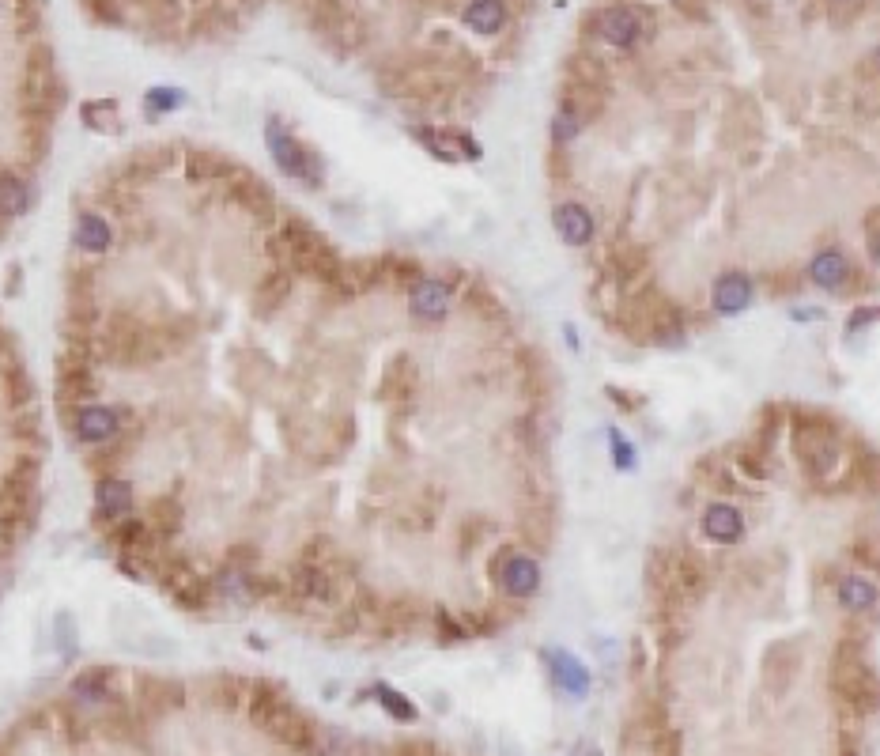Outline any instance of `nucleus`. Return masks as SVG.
Listing matches in <instances>:
<instances>
[{
	"label": "nucleus",
	"mask_w": 880,
	"mask_h": 756,
	"mask_svg": "<svg viewBox=\"0 0 880 756\" xmlns=\"http://www.w3.org/2000/svg\"><path fill=\"white\" fill-rule=\"evenodd\" d=\"M250 722L265 730L272 741H280L291 753H314L318 741V722L306 715L303 707L288 700V692L276 681H250V700H246Z\"/></svg>",
	"instance_id": "obj_1"
},
{
	"label": "nucleus",
	"mask_w": 880,
	"mask_h": 756,
	"mask_svg": "<svg viewBox=\"0 0 880 756\" xmlns=\"http://www.w3.org/2000/svg\"><path fill=\"white\" fill-rule=\"evenodd\" d=\"M831 688L854 715L880 711V677L865 658L862 639H839L831 651Z\"/></svg>",
	"instance_id": "obj_2"
},
{
	"label": "nucleus",
	"mask_w": 880,
	"mask_h": 756,
	"mask_svg": "<svg viewBox=\"0 0 880 756\" xmlns=\"http://www.w3.org/2000/svg\"><path fill=\"white\" fill-rule=\"evenodd\" d=\"M794 458L801 465V473L809 481L828 477L835 462H839V435L831 416H824L820 409H794Z\"/></svg>",
	"instance_id": "obj_3"
},
{
	"label": "nucleus",
	"mask_w": 880,
	"mask_h": 756,
	"mask_svg": "<svg viewBox=\"0 0 880 756\" xmlns=\"http://www.w3.org/2000/svg\"><path fill=\"white\" fill-rule=\"evenodd\" d=\"M265 144H269L276 167L288 174L291 182H303V186H310V189H322L325 167H322V159H318V152H310L303 140L295 137L280 118L265 121Z\"/></svg>",
	"instance_id": "obj_4"
},
{
	"label": "nucleus",
	"mask_w": 880,
	"mask_h": 756,
	"mask_svg": "<svg viewBox=\"0 0 880 756\" xmlns=\"http://www.w3.org/2000/svg\"><path fill=\"white\" fill-rule=\"evenodd\" d=\"M707 590V571L695 560V552L673 549V571H669V586L658 594L661 605L669 609H692Z\"/></svg>",
	"instance_id": "obj_5"
},
{
	"label": "nucleus",
	"mask_w": 880,
	"mask_h": 756,
	"mask_svg": "<svg viewBox=\"0 0 880 756\" xmlns=\"http://www.w3.org/2000/svg\"><path fill=\"white\" fill-rule=\"evenodd\" d=\"M102 541H106V549H114L118 560L163 552V541L155 537V530L148 526L144 515H129V518H121V522H114V526H106V530H102Z\"/></svg>",
	"instance_id": "obj_6"
},
{
	"label": "nucleus",
	"mask_w": 880,
	"mask_h": 756,
	"mask_svg": "<svg viewBox=\"0 0 880 756\" xmlns=\"http://www.w3.org/2000/svg\"><path fill=\"white\" fill-rule=\"evenodd\" d=\"M72 431H76V443L102 447L125 431V420H121V409H110V405H80L72 413Z\"/></svg>",
	"instance_id": "obj_7"
},
{
	"label": "nucleus",
	"mask_w": 880,
	"mask_h": 756,
	"mask_svg": "<svg viewBox=\"0 0 880 756\" xmlns=\"http://www.w3.org/2000/svg\"><path fill=\"white\" fill-rule=\"evenodd\" d=\"M495 579H499L507 598H533L537 586H541V564L525 552H503L495 560Z\"/></svg>",
	"instance_id": "obj_8"
},
{
	"label": "nucleus",
	"mask_w": 880,
	"mask_h": 756,
	"mask_svg": "<svg viewBox=\"0 0 880 756\" xmlns=\"http://www.w3.org/2000/svg\"><path fill=\"white\" fill-rule=\"evenodd\" d=\"M186 704V685L182 681H174V677H152V673H140L136 677V707H140V715L148 719V715H167L174 707Z\"/></svg>",
	"instance_id": "obj_9"
},
{
	"label": "nucleus",
	"mask_w": 880,
	"mask_h": 756,
	"mask_svg": "<svg viewBox=\"0 0 880 756\" xmlns=\"http://www.w3.org/2000/svg\"><path fill=\"white\" fill-rule=\"evenodd\" d=\"M133 484L125 481V477H102L99 484H95V526L99 530H106V526H114V522H121V518H129L133 515Z\"/></svg>",
	"instance_id": "obj_10"
},
{
	"label": "nucleus",
	"mask_w": 880,
	"mask_h": 756,
	"mask_svg": "<svg viewBox=\"0 0 880 756\" xmlns=\"http://www.w3.org/2000/svg\"><path fill=\"white\" fill-rule=\"evenodd\" d=\"M450 303H454V288L439 276L416 280L412 292H408V310H412L416 322H442L450 314Z\"/></svg>",
	"instance_id": "obj_11"
},
{
	"label": "nucleus",
	"mask_w": 880,
	"mask_h": 756,
	"mask_svg": "<svg viewBox=\"0 0 880 756\" xmlns=\"http://www.w3.org/2000/svg\"><path fill=\"white\" fill-rule=\"evenodd\" d=\"M223 189H227V201L242 205L254 220H261V224H272V216H276V197H272V189L265 186V182H257L250 171L238 167V174Z\"/></svg>",
	"instance_id": "obj_12"
},
{
	"label": "nucleus",
	"mask_w": 880,
	"mask_h": 756,
	"mask_svg": "<svg viewBox=\"0 0 880 756\" xmlns=\"http://www.w3.org/2000/svg\"><path fill=\"white\" fill-rule=\"evenodd\" d=\"M412 137L442 163H461V159H480V144L469 133H450V129H412Z\"/></svg>",
	"instance_id": "obj_13"
},
{
	"label": "nucleus",
	"mask_w": 880,
	"mask_h": 756,
	"mask_svg": "<svg viewBox=\"0 0 880 756\" xmlns=\"http://www.w3.org/2000/svg\"><path fill=\"white\" fill-rule=\"evenodd\" d=\"M597 35L605 38L609 46L627 50V46H635L643 38V16L635 8H627V4H612V8H605L597 16Z\"/></svg>",
	"instance_id": "obj_14"
},
{
	"label": "nucleus",
	"mask_w": 880,
	"mask_h": 756,
	"mask_svg": "<svg viewBox=\"0 0 880 756\" xmlns=\"http://www.w3.org/2000/svg\"><path fill=\"white\" fill-rule=\"evenodd\" d=\"M254 575H257V571H246V567L227 564V560H223V564L216 567V575H212V590H216V598H220L223 605L250 609V605H257Z\"/></svg>",
	"instance_id": "obj_15"
},
{
	"label": "nucleus",
	"mask_w": 880,
	"mask_h": 756,
	"mask_svg": "<svg viewBox=\"0 0 880 756\" xmlns=\"http://www.w3.org/2000/svg\"><path fill=\"white\" fill-rule=\"evenodd\" d=\"M72 246L76 254L84 258H99L114 246V231H110V220L99 216V212H80L76 216V227H72Z\"/></svg>",
	"instance_id": "obj_16"
},
{
	"label": "nucleus",
	"mask_w": 880,
	"mask_h": 756,
	"mask_svg": "<svg viewBox=\"0 0 880 756\" xmlns=\"http://www.w3.org/2000/svg\"><path fill=\"white\" fill-rule=\"evenodd\" d=\"M601 106H605V91H601V87L582 84V80H575V76L567 80L563 99H559V110H563V114H571L578 125H586V121H593L597 114H601Z\"/></svg>",
	"instance_id": "obj_17"
},
{
	"label": "nucleus",
	"mask_w": 880,
	"mask_h": 756,
	"mask_svg": "<svg viewBox=\"0 0 880 756\" xmlns=\"http://www.w3.org/2000/svg\"><path fill=\"white\" fill-rule=\"evenodd\" d=\"M703 533L711 537L714 545H733V541H741V533H745V518L737 507H729V503H711L707 511H703Z\"/></svg>",
	"instance_id": "obj_18"
},
{
	"label": "nucleus",
	"mask_w": 880,
	"mask_h": 756,
	"mask_svg": "<svg viewBox=\"0 0 880 756\" xmlns=\"http://www.w3.org/2000/svg\"><path fill=\"white\" fill-rule=\"evenodd\" d=\"M144 518H148V526H152L155 537H159V541H163V549H167L170 541L182 533V518H186V511H182L178 496H155L152 503H148Z\"/></svg>",
	"instance_id": "obj_19"
},
{
	"label": "nucleus",
	"mask_w": 880,
	"mask_h": 756,
	"mask_svg": "<svg viewBox=\"0 0 880 756\" xmlns=\"http://www.w3.org/2000/svg\"><path fill=\"white\" fill-rule=\"evenodd\" d=\"M291 292H295V276H291L288 269H272V273L257 284L254 310L261 314V318H272V314L291 299Z\"/></svg>",
	"instance_id": "obj_20"
},
{
	"label": "nucleus",
	"mask_w": 880,
	"mask_h": 756,
	"mask_svg": "<svg viewBox=\"0 0 880 756\" xmlns=\"http://www.w3.org/2000/svg\"><path fill=\"white\" fill-rule=\"evenodd\" d=\"M797 662H801L797 647H790V643L771 647V651H767V658H763V685L771 688L775 696H782V692L790 688V681H794Z\"/></svg>",
	"instance_id": "obj_21"
},
{
	"label": "nucleus",
	"mask_w": 880,
	"mask_h": 756,
	"mask_svg": "<svg viewBox=\"0 0 880 756\" xmlns=\"http://www.w3.org/2000/svg\"><path fill=\"white\" fill-rule=\"evenodd\" d=\"M34 205V189L16 171H0V220H19Z\"/></svg>",
	"instance_id": "obj_22"
},
{
	"label": "nucleus",
	"mask_w": 880,
	"mask_h": 756,
	"mask_svg": "<svg viewBox=\"0 0 880 756\" xmlns=\"http://www.w3.org/2000/svg\"><path fill=\"white\" fill-rule=\"evenodd\" d=\"M556 231L559 239L567 246H586L593 239V216L590 208H582L578 201H567V205L556 208Z\"/></svg>",
	"instance_id": "obj_23"
},
{
	"label": "nucleus",
	"mask_w": 880,
	"mask_h": 756,
	"mask_svg": "<svg viewBox=\"0 0 880 756\" xmlns=\"http://www.w3.org/2000/svg\"><path fill=\"white\" fill-rule=\"evenodd\" d=\"M752 303V280L745 273H726L714 284V310L718 314H741Z\"/></svg>",
	"instance_id": "obj_24"
},
{
	"label": "nucleus",
	"mask_w": 880,
	"mask_h": 756,
	"mask_svg": "<svg viewBox=\"0 0 880 756\" xmlns=\"http://www.w3.org/2000/svg\"><path fill=\"white\" fill-rule=\"evenodd\" d=\"M72 696L80 700V704H114V670H106V666H95V670H84L76 681H72Z\"/></svg>",
	"instance_id": "obj_25"
},
{
	"label": "nucleus",
	"mask_w": 880,
	"mask_h": 756,
	"mask_svg": "<svg viewBox=\"0 0 880 756\" xmlns=\"http://www.w3.org/2000/svg\"><path fill=\"white\" fill-rule=\"evenodd\" d=\"M238 174L235 163L216 159V155H189L186 159V178L193 186H227Z\"/></svg>",
	"instance_id": "obj_26"
},
{
	"label": "nucleus",
	"mask_w": 880,
	"mask_h": 756,
	"mask_svg": "<svg viewBox=\"0 0 880 756\" xmlns=\"http://www.w3.org/2000/svg\"><path fill=\"white\" fill-rule=\"evenodd\" d=\"M170 594V602L178 605V609H186V613H204L208 605H212V598H216V590H212V575H193V579H186V583H178L174 590H167Z\"/></svg>",
	"instance_id": "obj_27"
},
{
	"label": "nucleus",
	"mask_w": 880,
	"mask_h": 756,
	"mask_svg": "<svg viewBox=\"0 0 880 756\" xmlns=\"http://www.w3.org/2000/svg\"><path fill=\"white\" fill-rule=\"evenodd\" d=\"M507 23V4L503 0H469L465 8V27L476 35H499Z\"/></svg>",
	"instance_id": "obj_28"
},
{
	"label": "nucleus",
	"mask_w": 880,
	"mask_h": 756,
	"mask_svg": "<svg viewBox=\"0 0 880 756\" xmlns=\"http://www.w3.org/2000/svg\"><path fill=\"white\" fill-rule=\"evenodd\" d=\"M548 666H552V677H556V685L563 692H571V696H586V688H590V677L582 670V662L571 658L567 651H548Z\"/></svg>",
	"instance_id": "obj_29"
},
{
	"label": "nucleus",
	"mask_w": 880,
	"mask_h": 756,
	"mask_svg": "<svg viewBox=\"0 0 880 756\" xmlns=\"http://www.w3.org/2000/svg\"><path fill=\"white\" fill-rule=\"evenodd\" d=\"M847 276H850V261L843 258L839 250H824V254H816L813 265H809V280L820 284V288H828V292H839Z\"/></svg>",
	"instance_id": "obj_30"
},
{
	"label": "nucleus",
	"mask_w": 880,
	"mask_h": 756,
	"mask_svg": "<svg viewBox=\"0 0 880 756\" xmlns=\"http://www.w3.org/2000/svg\"><path fill=\"white\" fill-rule=\"evenodd\" d=\"M620 749H624V756H658L661 753V738H658V730H654V722L646 719V715H639V719L627 722Z\"/></svg>",
	"instance_id": "obj_31"
},
{
	"label": "nucleus",
	"mask_w": 880,
	"mask_h": 756,
	"mask_svg": "<svg viewBox=\"0 0 880 756\" xmlns=\"http://www.w3.org/2000/svg\"><path fill=\"white\" fill-rule=\"evenodd\" d=\"M0 382H4V397H8V405L12 409H31L34 405V378L27 367H19V363H8L4 367V375H0Z\"/></svg>",
	"instance_id": "obj_32"
},
{
	"label": "nucleus",
	"mask_w": 880,
	"mask_h": 756,
	"mask_svg": "<svg viewBox=\"0 0 880 756\" xmlns=\"http://www.w3.org/2000/svg\"><path fill=\"white\" fill-rule=\"evenodd\" d=\"M839 605L847 609V613H865V609H873L877 605V586L862 579V575H847L843 583H839Z\"/></svg>",
	"instance_id": "obj_33"
},
{
	"label": "nucleus",
	"mask_w": 880,
	"mask_h": 756,
	"mask_svg": "<svg viewBox=\"0 0 880 756\" xmlns=\"http://www.w3.org/2000/svg\"><path fill=\"white\" fill-rule=\"evenodd\" d=\"M609 269L620 276V284L635 280V276H643L646 250H643V246H616V250L609 254Z\"/></svg>",
	"instance_id": "obj_34"
},
{
	"label": "nucleus",
	"mask_w": 880,
	"mask_h": 756,
	"mask_svg": "<svg viewBox=\"0 0 880 756\" xmlns=\"http://www.w3.org/2000/svg\"><path fill=\"white\" fill-rule=\"evenodd\" d=\"M733 465H737L745 477H752V481L771 477V465H767V447H760V443H748V447L733 450Z\"/></svg>",
	"instance_id": "obj_35"
},
{
	"label": "nucleus",
	"mask_w": 880,
	"mask_h": 756,
	"mask_svg": "<svg viewBox=\"0 0 880 756\" xmlns=\"http://www.w3.org/2000/svg\"><path fill=\"white\" fill-rule=\"evenodd\" d=\"M212 692H216V700H220L223 707L246 704V700H250V681H242L238 673H220V677L212 681Z\"/></svg>",
	"instance_id": "obj_36"
},
{
	"label": "nucleus",
	"mask_w": 880,
	"mask_h": 756,
	"mask_svg": "<svg viewBox=\"0 0 880 756\" xmlns=\"http://www.w3.org/2000/svg\"><path fill=\"white\" fill-rule=\"evenodd\" d=\"M382 258H386V280H393V284H416V280H424L420 261L401 258V254H382Z\"/></svg>",
	"instance_id": "obj_37"
},
{
	"label": "nucleus",
	"mask_w": 880,
	"mask_h": 756,
	"mask_svg": "<svg viewBox=\"0 0 880 756\" xmlns=\"http://www.w3.org/2000/svg\"><path fill=\"white\" fill-rule=\"evenodd\" d=\"M371 692L378 696V700H382V707L390 711L393 719H401V722H412V719H416V707H412V700H405L401 692H393L390 685H374Z\"/></svg>",
	"instance_id": "obj_38"
},
{
	"label": "nucleus",
	"mask_w": 880,
	"mask_h": 756,
	"mask_svg": "<svg viewBox=\"0 0 880 756\" xmlns=\"http://www.w3.org/2000/svg\"><path fill=\"white\" fill-rule=\"evenodd\" d=\"M435 632H439L442 643H461V639H469V624L461 617H454L450 609H435Z\"/></svg>",
	"instance_id": "obj_39"
},
{
	"label": "nucleus",
	"mask_w": 880,
	"mask_h": 756,
	"mask_svg": "<svg viewBox=\"0 0 880 756\" xmlns=\"http://www.w3.org/2000/svg\"><path fill=\"white\" fill-rule=\"evenodd\" d=\"M412 390H416V371H412V363L408 360H401L390 371V378H386V394H393L397 401H408Z\"/></svg>",
	"instance_id": "obj_40"
},
{
	"label": "nucleus",
	"mask_w": 880,
	"mask_h": 756,
	"mask_svg": "<svg viewBox=\"0 0 880 756\" xmlns=\"http://www.w3.org/2000/svg\"><path fill=\"white\" fill-rule=\"evenodd\" d=\"M858 477V484H862L865 492H880V454H873V450H865L862 458L854 462V473H850V481Z\"/></svg>",
	"instance_id": "obj_41"
},
{
	"label": "nucleus",
	"mask_w": 880,
	"mask_h": 756,
	"mask_svg": "<svg viewBox=\"0 0 880 756\" xmlns=\"http://www.w3.org/2000/svg\"><path fill=\"white\" fill-rule=\"evenodd\" d=\"M118 106L110 103V99H102V103H87L84 106V121L91 125V129H99V133H114V129H121V125H114L110 121V114H114Z\"/></svg>",
	"instance_id": "obj_42"
},
{
	"label": "nucleus",
	"mask_w": 880,
	"mask_h": 756,
	"mask_svg": "<svg viewBox=\"0 0 880 756\" xmlns=\"http://www.w3.org/2000/svg\"><path fill=\"white\" fill-rule=\"evenodd\" d=\"M148 110L152 114H167V110H174V106H182V91H174V87H155V91H148Z\"/></svg>",
	"instance_id": "obj_43"
},
{
	"label": "nucleus",
	"mask_w": 880,
	"mask_h": 756,
	"mask_svg": "<svg viewBox=\"0 0 880 756\" xmlns=\"http://www.w3.org/2000/svg\"><path fill=\"white\" fill-rule=\"evenodd\" d=\"M578 129H582V125H578L571 114H563V110H559L556 121H552V140H556V144H567V140L575 137Z\"/></svg>",
	"instance_id": "obj_44"
},
{
	"label": "nucleus",
	"mask_w": 880,
	"mask_h": 756,
	"mask_svg": "<svg viewBox=\"0 0 880 756\" xmlns=\"http://www.w3.org/2000/svg\"><path fill=\"white\" fill-rule=\"evenodd\" d=\"M865 242H869V254L880 258V208H873L865 216Z\"/></svg>",
	"instance_id": "obj_45"
},
{
	"label": "nucleus",
	"mask_w": 880,
	"mask_h": 756,
	"mask_svg": "<svg viewBox=\"0 0 880 756\" xmlns=\"http://www.w3.org/2000/svg\"><path fill=\"white\" fill-rule=\"evenodd\" d=\"M877 318H880V307H862L858 314H850L847 329H850V333H858V329L869 326V322H877Z\"/></svg>",
	"instance_id": "obj_46"
},
{
	"label": "nucleus",
	"mask_w": 880,
	"mask_h": 756,
	"mask_svg": "<svg viewBox=\"0 0 880 756\" xmlns=\"http://www.w3.org/2000/svg\"><path fill=\"white\" fill-rule=\"evenodd\" d=\"M612 447H616V454H620V465H631V447H627L616 431H612Z\"/></svg>",
	"instance_id": "obj_47"
},
{
	"label": "nucleus",
	"mask_w": 880,
	"mask_h": 756,
	"mask_svg": "<svg viewBox=\"0 0 880 756\" xmlns=\"http://www.w3.org/2000/svg\"><path fill=\"white\" fill-rule=\"evenodd\" d=\"M4 227H8V220H0V235H4Z\"/></svg>",
	"instance_id": "obj_48"
}]
</instances>
